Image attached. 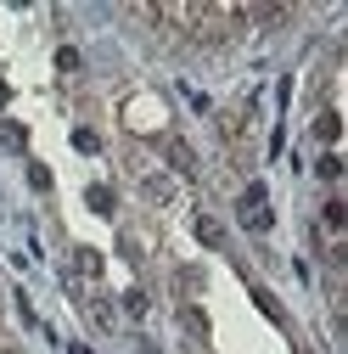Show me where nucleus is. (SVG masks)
<instances>
[{
    "mask_svg": "<svg viewBox=\"0 0 348 354\" xmlns=\"http://www.w3.org/2000/svg\"><path fill=\"white\" fill-rule=\"evenodd\" d=\"M320 219H326V231H342V225H348V208H342V203L331 197V203L320 208Z\"/></svg>",
    "mask_w": 348,
    "mask_h": 354,
    "instance_id": "obj_1",
    "label": "nucleus"
},
{
    "mask_svg": "<svg viewBox=\"0 0 348 354\" xmlns=\"http://www.w3.org/2000/svg\"><path fill=\"white\" fill-rule=\"evenodd\" d=\"M315 136H320L326 147H331V141L342 136V124H337V113H320V124H315Z\"/></svg>",
    "mask_w": 348,
    "mask_h": 354,
    "instance_id": "obj_2",
    "label": "nucleus"
},
{
    "mask_svg": "<svg viewBox=\"0 0 348 354\" xmlns=\"http://www.w3.org/2000/svg\"><path fill=\"white\" fill-rule=\"evenodd\" d=\"M168 158H174V169H180V174H191V169H197L191 147H180V141H168Z\"/></svg>",
    "mask_w": 348,
    "mask_h": 354,
    "instance_id": "obj_3",
    "label": "nucleus"
},
{
    "mask_svg": "<svg viewBox=\"0 0 348 354\" xmlns=\"http://www.w3.org/2000/svg\"><path fill=\"white\" fill-rule=\"evenodd\" d=\"M264 208V180H253L247 192H242V214H258Z\"/></svg>",
    "mask_w": 348,
    "mask_h": 354,
    "instance_id": "obj_4",
    "label": "nucleus"
},
{
    "mask_svg": "<svg viewBox=\"0 0 348 354\" xmlns=\"http://www.w3.org/2000/svg\"><path fill=\"white\" fill-rule=\"evenodd\" d=\"M197 236H202L208 248H220V242H225V231H220V225H213V219H208V214L197 219Z\"/></svg>",
    "mask_w": 348,
    "mask_h": 354,
    "instance_id": "obj_5",
    "label": "nucleus"
},
{
    "mask_svg": "<svg viewBox=\"0 0 348 354\" xmlns=\"http://www.w3.org/2000/svg\"><path fill=\"white\" fill-rule=\"evenodd\" d=\"M253 298H258V309H264L270 321H281V304H276V292H270V287H253Z\"/></svg>",
    "mask_w": 348,
    "mask_h": 354,
    "instance_id": "obj_6",
    "label": "nucleus"
},
{
    "mask_svg": "<svg viewBox=\"0 0 348 354\" xmlns=\"http://www.w3.org/2000/svg\"><path fill=\"white\" fill-rule=\"evenodd\" d=\"M28 180H34V192H51V169H46V163H34V169H28Z\"/></svg>",
    "mask_w": 348,
    "mask_h": 354,
    "instance_id": "obj_7",
    "label": "nucleus"
},
{
    "mask_svg": "<svg viewBox=\"0 0 348 354\" xmlns=\"http://www.w3.org/2000/svg\"><path fill=\"white\" fill-rule=\"evenodd\" d=\"M73 259H79V270H84V276H96V270H102V259H96V253H90V248H79V253H73Z\"/></svg>",
    "mask_w": 348,
    "mask_h": 354,
    "instance_id": "obj_8",
    "label": "nucleus"
},
{
    "mask_svg": "<svg viewBox=\"0 0 348 354\" xmlns=\"http://www.w3.org/2000/svg\"><path fill=\"white\" fill-rule=\"evenodd\" d=\"M90 208H102V214H113V192H107V186H90Z\"/></svg>",
    "mask_w": 348,
    "mask_h": 354,
    "instance_id": "obj_9",
    "label": "nucleus"
},
{
    "mask_svg": "<svg viewBox=\"0 0 348 354\" xmlns=\"http://www.w3.org/2000/svg\"><path fill=\"white\" fill-rule=\"evenodd\" d=\"M73 147H79V152H102V141L90 136V129H73Z\"/></svg>",
    "mask_w": 348,
    "mask_h": 354,
    "instance_id": "obj_10",
    "label": "nucleus"
},
{
    "mask_svg": "<svg viewBox=\"0 0 348 354\" xmlns=\"http://www.w3.org/2000/svg\"><path fill=\"white\" fill-rule=\"evenodd\" d=\"M57 68H62V73H73V68H79V51H73V46H62V51H57Z\"/></svg>",
    "mask_w": 348,
    "mask_h": 354,
    "instance_id": "obj_11",
    "label": "nucleus"
},
{
    "mask_svg": "<svg viewBox=\"0 0 348 354\" xmlns=\"http://www.w3.org/2000/svg\"><path fill=\"white\" fill-rule=\"evenodd\" d=\"M124 309H129V315L141 321V315H146V292H129V298H124Z\"/></svg>",
    "mask_w": 348,
    "mask_h": 354,
    "instance_id": "obj_12",
    "label": "nucleus"
},
{
    "mask_svg": "<svg viewBox=\"0 0 348 354\" xmlns=\"http://www.w3.org/2000/svg\"><path fill=\"white\" fill-rule=\"evenodd\" d=\"M337 174H342V163H337V158L326 152V158H320V180H337Z\"/></svg>",
    "mask_w": 348,
    "mask_h": 354,
    "instance_id": "obj_13",
    "label": "nucleus"
},
{
    "mask_svg": "<svg viewBox=\"0 0 348 354\" xmlns=\"http://www.w3.org/2000/svg\"><path fill=\"white\" fill-rule=\"evenodd\" d=\"M6 354H12V348H6Z\"/></svg>",
    "mask_w": 348,
    "mask_h": 354,
    "instance_id": "obj_14",
    "label": "nucleus"
}]
</instances>
